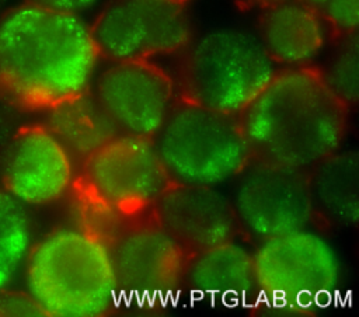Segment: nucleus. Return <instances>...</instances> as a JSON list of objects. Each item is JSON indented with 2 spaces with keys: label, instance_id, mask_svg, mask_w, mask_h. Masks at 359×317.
<instances>
[{
  "label": "nucleus",
  "instance_id": "nucleus-20",
  "mask_svg": "<svg viewBox=\"0 0 359 317\" xmlns=\"http://www.w3.org/2000/svg\"><path fill=\"white\" fill-rule=\"evenodd\" d=\"M316 10L339 35L355 34L359 24V0H302Z\"/></svg>",
  "mask_w": 359,
  "mask_h": 317
},
{
  "label": "nucleus",
  "instance_id": "nucleus-17",
  "mask_svg": "<svg viewBox=\"0 0 359 317\" xmlns=\"http://www.w3.org/2000/svg\"><path fill=\"white\" fill-rule=\"evenodd\" d=\"M311 170L316 208L338 224L356 227L359 215L356 149L339 147Z\"/></svg>",
  "mask_w": 359,
  "mask_h": 317
},
{
  "label": "nucleus",
  "instance_id": "nucleus-11",
  "mask_svg": "<svg viewBox=\"0 0 359 317\" xmlns=\"http://www.w3.org/2000/svg\"><path fill=\"white\" fill-rule=\"evenodd\" d=\"M90 93L119 133L154 137L175 101L172 79L150 60L111 62Z\"/></svg>",
  "mask_w": 359,
  "mask_h": 317
},
{
  "label": "nucleus",
  "instance_id": "nucleus-18",
  "mask_svg": "<svg viewBox=\"0 0 359 317\" xmlns=\"http://www.w3.org/2000/svg\"><path fill=\"white\" fill-rule=\"evenodd\" d=\"M34 241L28 208L0 188V290L21 276Z\"/></svg>",
  "mask_w": 359,
  "mask_h": 317
},
{
  "label": "nucleus",
  "instance_id": "nucleus-13",
  "mask_svg": "<svg viewBox=\"0 0 359 317\" xmlns=\"http://www.w3.org/2000/svg\"><path fill=\"white\" fill-rule=\"evenodd\" d=\"M151 212L192 254L234 238L238 227L231 201L209 185L171 182Z\"/></svg>",
  "mask_w": 359,
  "mask_h": 317
},
{
  "label": "nucleus",
  "instance_id": "nucleus-22",
  "mask_svg": "<svg viewBox=\"0 0 359 317\" xmlns=\"http://www.w3.org/2000/svg\"><path fill=\"white\" fill-rule=\"evenodd\" d=\"M97 1L98 0H24V3L70 14H80L93 7Z\"/></svg>",
  "mask_w": 359,
  "mask_h": 317
},
{
  "label": "nucleus",
  "instance_id": "nucleus-3",
  "mask_svg": "<svg viewBox=\"0 0 359 317\" xmlns=\"http://www.w3.org/2000/svg\"><path fill=\"white\" fill-rule=\"evenodd\" d=\"M45 316L98 317L118 311L109 244L86 227H57L35 240L21 274Z\"/></svg>",
  "mask_w": 359,
  "mask_h": 317
},
{
  "label": "nucleus",
  "instance_id": "nucleus-21",
  "mask_svg": "<svg viewBox=\"0 0 359 317\" xmlns=\"http://www.w3.org/2000/svg\"><path fill=\"white\" fill-rule=\"evenodd\" d=\"M45 316L38 303L24 290L7 288L0 290V317Z\"/></svg>",
  "mask_w": 359,
  "mask_h": 317
},
{
  "label": "nucleus",
  "instance_id": "nucleus-25",
  "mask_svg": "<svg viewBox=\"0 0 359 317\" xmlns=\"http://www.w3.org/2000/svg\"><path fill=\"white\" fill-rule=\"evenodd\" d=\"M175 1H180V3H185V4H187V3H188V1H191V0H175Z\"/></svg>",
  "mask_w": 359,
  "mask_h": 317
},
{
  "label": "nucleus",
  "instance_id": "nucleus-15",
  "mask_svg": "<svg viewBox=\"0 0 359 317\" xmlns=\"http://www.w3.org/2000/svg\"><path fill=\"white\" fill-rule=\"evenodd\" d=\"M330 27L302 0H283L262 7L257 38L275 65L306 67L323 52Z\"/></svg>",
  "mask_w": 359,
  "mask_h": 317
},
{
  "label": "nucleus",
  "instance_id": "nucleus-16",
  "mask_svg": "<svg viewBox=\"0 0 359 317\" xmlns=\"http://www.w3.org/2000/svg\"><path fill=\"white\" fill-rule=\"evenodd\" d=\"M43 125L66 147L76 164H81L102 144L119 135L90 90L45 109Z\"/></svg>",
  "mask_w": 359,
  "mask_h": 317
},
{
  "label": "nucleus",
  "instance_id": "nucleus-2",
  "mask_svg": "<svg viewBox=\"0 0 359 317\" xmlns=\"http://www.w3.org/2000/svg\"><path fill=\"white\" fill-rule=\"evenodd\" d=\"M348 109L306 66L276 72L238 116L252 156L309 171L341 147Z\"/></svg>",
  "mask_w": 359,
  "mask_h": 317
},
{
  "label": "nucleus",
  "instance_id": "nucleus-14",
  "mask_svg": "<svg viewBox=\"0 0 359 317\" xmlns=\"http://www.w3.org/2000/svg\"><path fill=\"white\" fill-rule=\"evenodd\" d=\"M184 282V307L251 310L257 290L252 254L233 238L198 251L189 259Z\"/></svg>",
  "mask_w": 359,
  "mask_h": 317
},
{
  "label": "nucleus",
  "instance_id": "nucleus-26",
  "mask_svg": "<svg viewBox=\"0 0 359 317\" xmlns=\"http://www.w3.org/2000/svg\"><path fill=\"white\" fill-rule=\"evenodd\" d=\"M0 3H1V0H0Z\"/></svg>",
  "mask_w": 359,
  "mask_h": 317
},
{
  "label": "nucleus",
  "instance_id": "nucleus-5",
  "mask_svg": "<svg viewBox=\"0 0 359 317\" xmlns=\"http://www.w3.org/2000/svg\"><path fill=\"white\" fill-rule=\"evenodd\" d=\"M184 50L182 97L224 114L240 115L276 73L257 35L238 27L206 31Z\"/></svg>",
  "mask_w": 359,
  "mask_h": 317
},
{
  "label": "nucleus",
  "instance_id": "nucleus-24",
  "mask_svg": "<svg viewBox=\"0 0 359 317\" xmlns=\"http://www.w3.org/2000/svg\"><path fill=\"white\" fill-rule=\"evenodd\" d=\"M247 1L262 8V7H266V6H271V4H275V3L283 1V0H247Z\"/></svg>",
  "mask_w": 359,
  "mask_h": 317
},
{
  "label": "nucleus",
  "instance_id": "nucleus-8",
  "mask_svg": "<svg viewBox=\"0 0 359 317\" xmlns=\"http://www.w3.org/2000/svg\"><path fill=\"white\" fill-rule=\"evenodd\" d=\"M118 285L119 303L129 309L133 302L137 313L146 304L149 313L158 302V313L164 303L178 302L177 290L185 281L192 252L188 251L153 217L128 224L109 244Z\"/></svg>",
  "mask_w": 359,
  "mask_h": 317
},
{
  "label": "nucleus",
  "instance_id": "nucleus-4",
  "mask_svg": "<svg viewBox=\"0 0 359 317\" xmlns=\"http://www.w3.org/2000/svg\"><path fill=\"white\" fill-rule=\"evenodd\" d=\"M171 182L217 187L252 158L238 115L177 100L153 137Z\"/></svg>",
  "mask_w": 359,
  "mask_h": 317
},
{
  "label": "nucleus",
  "instance_id": "nucleus-6",
  "mask_svg": "<svg viewBox=\"0 0 359 317\" xmlns=\"http://www.w3.org/2000/svg\"><path fill=\"white\" fill-rule=\"evenodd\" d=\"M255 269V299L261 313H286L292 300L303 311L314 303L324 309L323 293L331 295L341 307V261L334 247L320 233L302 227L261 240L252 254Z\"/></svg>",
  "mask_w": 359,
  "mask_h": 317
},
{
  "label": "nucleus",
  "instance_id": "nucleus-23",
  "mask_svg": "<svg viewBox=\"0 0 359 317\" xmlns=\"http://www.w3.org/2000/svg\"><path fill=\"white\" fill-rule=\"evenodd\" d=\"M11 104L0 94V140H6L8 136H6V125L8 122V116H7V107H10Z\"/></svg>",
  "mask_w": 359,
  "mask_h": 317
},
{
  "label": "nucleus",
  "instance_id": "nucleus-12",
  "mask_svg": "<svg viewBox=\"0 0 359 317\" xmlns=\"http://www.w3.org/2000/svg\"><path fill=\"white\" fill-rule=\"evenodd\" d=\"M76 163L43 125L11 133L0 150V188L27 208L60 201L73 187Z\"/></svg>",
  "mask_w": 359,
  "mask_h": 317
},
{
  "label": "nucleus",
  "instance_id": "nucleus-1",
  "mask_svg": "<svg viewBox=\"0 0 359 317\" xmlns=\"http://www.w3.org/2000/svg\"><path fill=\"white\" fill-rule=\"evenodd\" d=\"M100 53L79 14L29 3L0 15V94L45 111L91 88Z\"/></svg>",
  "mask_w": 359,
  "mask_h": 317
},
{
  "label": "nucleus",
  "instance_id": "nucleus-9",
  "mask_svg": "<svg viewBox=\"0 0 359 317\" xmlns=\"http://www.w3.org/2000/svg\"><path fill=\"white\" fill-rule=\"evenodd\" d=\"M90 28L100 58L111 62L181 52L194 32L185 3L175 0H111Z\"/></svg>",
  "mask_w": 359,
  "mask_h": 317
},
{
  "label": "nucleus",
  "instance_id": "nucleus-7",
  "mask_svg": "<svg viewBox=\"0 0 359 317\" xmlns=\"http://www.w3.org/2000/svg\"><path fill=\"white\" fill-rule=\"evenodd\" d=\"M80 192L130 220L151 210L171 184L154 140L119 133L81 163Z\"/></svg>",
  "mask_w": 359,
  "mask_h": 317
},
{
  "label": "nucleus",
  "instance_id": "nucleus-10",
  "mask_svg": "<svg viewBox=\"0 0 359 317\" xmlns=\"http://www.w3.org/2000/svg\"><path fill=\"white\" fill-rule=\"evenodd\" d=\"M231 205L237 222L264 240L309 227L316 215L310 173L264 158H251L234 177Z\"/></svg>",
  "mask_w": 359,
  "mask_h": 317
},
{
  "label": "nucleus",
  "instance_id": "nucleus-19",
  "mask_svg": "<svg viewBox=\"0 0 359 317\" xmlns=\"http://www.w3.org/2000/svg\"><path fill=\"white\" fill-rule=\"evenodd\" d=\"M359 49L358 36L355 34L341 35V42L335 48L327 69L321 72L330 90L348 107L358 102V73Z\"/></svg>",
  "mask_w": 359,
  "mask_h": 317
}]
</instances>
